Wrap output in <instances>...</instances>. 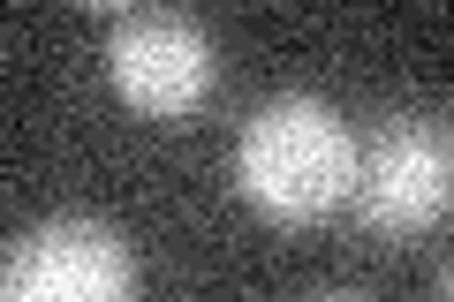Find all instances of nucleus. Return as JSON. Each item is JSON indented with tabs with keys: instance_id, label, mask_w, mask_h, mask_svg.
Instances as JSON below:
<instances>
[{
	"instance_id": "f257e3e1",
	"label": "nucleus",
	"mask_w": 454,
	"mask_h": 302,
	"mask_svg": "<svg viewBox=\"0 0 454 302\" xmlns=\"http://www.w3.org/2000/svg\"><path fill=\"white\" fill-rule=\"evenodd\" d=\"M356 151L364 143L318 91H280L235 136V182L265 220H325L356 197Z\"/></svg>"
},
{
	"instance_id": "f03ea898",
	"label": "nucleus",
	"mask_w": 454,
	"mask_h": 302,
	"mask_svg": "<svg viewBox=\"0 0 454 302\" xmlns=\"http://www.w3.org/2000/svg\"><path fill=\"white\" fill-rule=\"evenodd\" d=\"M356 220L372 235H424L454 212V121L387 113L356 151Z\"/></svg>"
},
{
	"instance_id": "7ed1b4c3",
	"label": "nucleus",
	"mask_w": 454,
	"mask_h": 302,
	"mask_svg": "<svg viewBox=\"0 0 454 302\" xmlns=\"http://www.w3.org/2000/svg\"><path fill=\"white\" fill-rule=\"evenodd\" d=\"M0 302H137V250L98 212H53L16 235Z\"/></svg>"
},
{
	"instance_id": "20e7f679",
	"label": "nucleus",
	"mask_w": 454,
	"mask_h": 302,
	"mask_svg": "<svg viewBox=\"0 0 454 302\" xmlns=\"http://www.w3.org/2000/svg\"><path fill=\"white\" fill-rule=\"evenodd\" d=\"M212 31L182 8H121L106 23V76L137 113H190L212 91Z\"/></svg>"
},
{
	"instance_id": "39448f33",
	"label": "nucleus",
	"mask_w": 454,
	"mask_h": 302,
	"mask_svg": "<svg viewBox=\"0 0 454 302\" xmlns=\"http://www.w3.org/2000/svg\"><path fill=\"white\" fill-rule=\"evenodd\" d=\"M295 302H372V295H356V287H318V295H295Z\"/></svg>"
},
{
	"instance_id": "423d86ee",
	"label": "nucleus",
	"mask_w": 454,
	"mask_h": 302,
	"mask_svg": "<svg viewBox=\"0 0 454 302\" xmlns=\"http://www.w3.org/2000/svg\"><path fill=\"white\" fill-rule=\"evenodd\" d=\"M439 302H454V265H447V280H439Z\"/></svg>"
}]
</instances>
